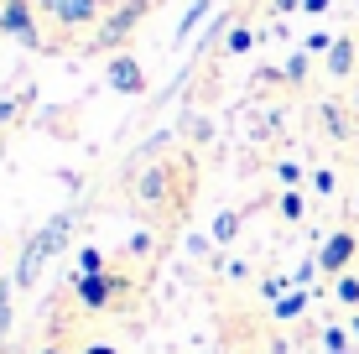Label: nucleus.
Here are the masks:
<instances>
[{
  "instance_id": "1",
  "label": "nucleus",
  "mask_w": 359,
  "mask_h": 354,
  "mask_svg": "<svg viewBox=\"0 0 359 354\" xmlns=\"http://www.w3.org/2000/svg\"><path fill=\"white\" fill-rule=\"evenodd\" d=\"M68 235H73V214H53L36 235H27V245H21V261H16V282L21 292H32L36 282H42V271H47V261H53L57 250L68 245Z\"/></svg>"
},
{
  "instance_id": "2",
  "label": "nucleus",
  "mask_w": 359,
  "mask_h": 354,
  "mask_svg": "<svg viewBox=\"0 0 359 354\" xmlns=\"http://www.w3.org/2000/svg\"><path fill=\"white\" fill-rule=\"evenodd\" d=\"M0 32L16 36L27 53L42 47V27H36V0H0Z\"/></svg>"
},
{
  "instance_id": "3",
  "label": "nucleus",
  "mask_w": 359,
  "mask_h": 354,
  "mask_svg": "<svg viewBox=\"0 0 359 354\" xmlns=\"http://www.w3.org/2000/svg\"><path fill=\"white\" fill-rule=\"evenodd\" d=\"M104 83L115 94H126V100H135V94H146V68H141V57H130V53H115L104 63Z\"/></svg>"
},
{
  "instance_id": "4",
  "label": "nucleus",
  "mask_w": 359,
  "mask_h": 354,
  "mask_svg": "<svg viewBox=\"0 0 359 354\" xmlns=\"http://www.w3.org/2000/svg\"><path fill=\"white\" fill-rule=\"evenodd\" d=\"M354 250H359V235L333 229L323 245H318V266H323V276H344V271H349V261H354Z\"/></svg>"
},
{
  "instance_id": "5",
  "label": "nucleus",
  "mask_w": 359,
  "mask_h": 354,
  "mask_svg": "<svg viewBox=\"0 0 359 354\" xmlns=\"http://www.w3.org/2000/svg\"><path fill=\"white\" fill-rule=\"evenodd\" d=\"M141 16H146V11H135V6H126V0H120V6L104 16V27H99L94 42H99V47H109V53H115V47H126V36L135 32V21H141Z\"/></svg>"
},
{
  "instance_id": "6",
  "label": "nucleus",
  "mask_w": 359,
  "mask_h": 354,
  "mask_svg": "<svg viewBox=\"0 0 359 354\" xmlns=\"http://www.w3.org/2000/svg\"><path fill=\"white\" fill-rule=\"evenodd\" d=\"M115 287L120 282H109V276H73V292H79V302H83V308H89V313H99V308H109V302H115Z\"/></svg>"
},
{
  "instance_id": "7",
  "label": "nucleus",
  "mask_w": 359,
  "mask_h": 354,
  "mask_svg": "<svg viewBox=\"0 0 359 354\" xmlns=\"http://www.w3.org/2000/svg\"><path fill=\"white\" fill-rule=\"evenodd\" d=\"M167 193H172V172L162 162H151L141 177H135V198L141 203H167Z\"/></svg>"
},
{
  "instance_id": "8",
  "label": "nucleus",
  "mask_w": 359,
  "mask_h": 354,
  "mask_svg": "<svg viewBox=\"0 0 359 354\" xmlns=\"http://www.w3.org/2000/svg\"><path fill=\"white\" fill-rule=\"evenodd\" d=\"M99 6H104V0H57L53 21H57L63 32H73V27H89V21H99Z\"/></svg>"
},
{
  "instance_id": "9",
  "label": "nucleus",
  "mask_w": 359,
  "mask_h": 354,
  "mask_svg": "<svg viewBox=\"0 0 359 354\" xmlns=\"http://www.w3.org/2000/svg\"><path fill=\"white\" fill-rule=\"evenodd\" d=\"M328 79H349L354 63H359V47H354V36H333V47H328Z\"/></svg>"
},
{
  "instance_id": "10",
  "label": "nucleus",
  "mask_w": 359,
  "mask_h": 354,
  "mask_svg": "<svg viewBox=\"0 0 359 354\" xmlns=\"http://www.w3.org/2000/svg\"><path fill=\"white\" fill-rule=\"evenodd\" d=\"M302 313H307V292L302 287H292L281 302H271V318L276 323H292V318H302Z\"/></svg>"
},
{
  "instance_id": "11",
  "label": "nucleus",
  "mask_w": 359,
  "mask_h": 354,
  "mask_svg": "<svg viewBox=\"0 0 359 354\" xmlns=\"http://www.w3.org/2000/svg\"><path fill=\"white\" fill-rule=\"evenodd\" d=\"M208 11H214V6H208V0H193V6L188 11H182V21H177V36H172V42H188V36L198 32V27H203V21H208Z\"/></svg>"
},
{
  "instance_id": "12",
  "label": "nucleus",
  "mask_w": 359,
  "mask_h": 354,
  "mask_svg": "<svg viewBox=\"0 0 359 354\" xmlns=\"http://www.w3.org/2000/svg\"><path fill=\"white\" fill-rule=\"evenodd\" d=\"M11 323H16V282H0V344L11 339Z\"/></svg>"
},
{
  "instance_id": "13",
  "label": "nucleus",
  "mask_w": 359,
  "mask_h": 354,
  "mask_svg": "<svg viewBox=\"0 0 359 354\" xmlns=\"http://www.w3.org/2000/svg\"><path fill=\"white\" fill-rule=\"evenodd\" d=\"M240 224H245V219L234 214V209H224V214L214 219V245H229V240H240Z\"/></svg>"
},
{
  "instance_id": "14",
  "label": "nucleus",
  "mask_w": 359,
  "mask_h": 354,
  "mask_svg": "<svg viewBox=\"0 0 359 354\" xmlns=\"http://www.w3.org/2000/svg\"><path fill=\"white\" fill-rule=\"evenodd\" d=\"M333 297H339L344 308H359V276H349V271L333 276Z\"/></svg>"
},
{
  "instance_id": "15",
  "label": "nucleus",
  "mask_w": 359,
  "mask_h": 354,
  "mask_svg": "<svg viewBox=\"0 0 359 354\" xmlns=\"http://www.w3.org/2000/svg\"><path fill=\"white\" fill-rule=\"evenodd\" d=\"M318 115H323V125H328V136L333 141H344V136H349V125H344V104H323V109H318Z\"/></svg>"
},
{
  "instance_id": "16",
  "label": "nucleus",
  "mask_w": 359,
  "mask_h": 354,
  "mask_svg": "<svg viewBox=\"0 0 359 354\" xmlns=\"http://www.w3.org/2000/svg\"><path fill=\"white\" fill-rule=\"evenodd\" d=\"M323 354H354V344H349V334H344L339 323H328V328H323Z\"/></svg>"
},
{
  "instance_id": "17",
  "label": "nucleus",
  "mask_w": 359,
  "mask_h": 354,
  "mask_svg": "<svg viewBox=\"0 0 359 354\" xmlns=\"http://www.w3.org/2000/svg\"><path fill=\"white\" fill-rule=\"evenodd\" d=\"M79 271H83V276H104V250L83 245V250H79Z\"/></svg>"
},
{
  "instance_id": "18",
  "label": "nucleus",
  "mask_w": 359,
  "mask_h": 354,
  "mask_svg": "<svg viewBox=\"0 0 359 354\" xmlns=\"http://www.w3.org/2000/svg\"><path fill=\"white\" fill-rule=\"evenodd\" d=\"M302 214H307V198L297 188H287L281 193V219H302Z\"/></svg>"
},
{
  "instance_id": "19",
  "label": "nucleus",
  "mask_w": 359,
  "mask_h": 354,
  "mask_svg": "<svg viewBox=\"0 0 359 354\" xmlns=\"http://www.w3.org/2000/svg\"><path fill=\"white\" fill-rule=\"evenodd\" d=\"M318 271H323V266H318V255H307V261H302V266H297V276H292V287H302V292H307V287H313V276H318Z\"/></svg>"
},
{
  "instance_id": "20",
  "label": "nucleus",
  "mask_w": 359,
  "mask_h": 354,
  "mask_svg": "<svg viewBox=\"0 0 359 354\" xmlns=\"http://www.w3.org/2000/svg\"><path fill=\"white\" fill-rule=\"evenodd\" d=\"M255 47V32L250 27H229V53H250Z\"/></svg>"
},
{
  "instance_id": "21",
  "label": "nucleus",
  "mask_w": 359,
  "mask_h": 354,
  "mask_svg": "<svg viewBox=\"0 0 359 354\" xmlns=\"http://www.w3.org/2000/svg\"><path fill=\"white\" fill-rule=\"evenodd\" d=\"M182 130H188L193 141H208V136H214V125H208L203 115H188V120H182Z\"/></svg>"
},
{
  "instance_id": "22",
  "label": "nucleus",
  "mask_w": 359,
  "mask_h": 354,
  "mask_svg": "<svg viewBox=\"0 0 359 354\" xmlns=\"http://www.w3.org/2000/svg\"><path fill=\"white\" fill-rule=\"evenodd\" d=\"M287 292H292V282H281V276H271V282H261V297H266V302H281Z\"/></svg>"
},
{
  "instance_id": "23",
  "label": "nucleus",
  "mask_w": 359,
  "mask_h": 354,
  "mask_svg": "<svg viewBox=\"0 0 359 354\" xmlns=\"http://www.w3.org/2000/svg\"><path fill=\"white\" fill-rule=\"evenodd\" d=\"M328 47H333V36H328V32H313V36L302 42V53H323V57H328Z\"/></svg>"
},
{
  "instance_id": "24",
  "label": "nucleus",
  "mask_w": 359,
  "mask_h": 354,
  "mask_svg": "<svg viewBox=\"0 0 359 354\" xmlns=\"http://www.w3.org/2000/svg\"><path fill=\"white\" fill-rule=\"evenodd\" d=\"M281 73H287L292 83H302V79H307V53H297V57H292V63L281 68Z\"/></svg>"
},
{
  "instance_id": "25",
  "label": "nucleus",
  "mask_w": 359,
  "mask_h": 354,
  "mask_svg": "<svg viewBox=\"0 0 359 354\" xmlns=\"http://www.w3.org/2000/svg\"><path fill=\"white\" fill-rule=\"evenodd\" d=\"M276 177H281V182H287V188H292V182L302 177V167H297V162H276Z\"/></svg>"
},
{
  "instance_id": "26",
  "label": "nucleus",
  "mask_w": 359,
  "mask_h": 354,
  "mask_svg": "<svg viewBox=\"0 0 359 354\" xmlns=\"http://www.w3.org/2000/svg\"><path fill=\"white\" fill-rule=\"evenodd\" d=\"M313 188L318 193H333V172H328V167H318V172H313Z\"/></svg>"
},
{
  "instance_id": "27",
  "label": "nucleus",
  "mask_w": 359,
  "mask_h": 354,
  "mask_svg": "<svg viewBox=\"0 0 359 354\" xmlns=\"http://www.w3.org/2000/svg\"><path fill=\"white\" fill-rule=\"evenodd\" d=\"M271 11H276V16H292V11H302V0H271Z\"/></svg>"
},
{
  "instance_id": "28",
  "label": "nucleus",
  "mask_w": 359,
  "mask_h": 354,
  "mask_svg": "<svg viewBox=\"0 0 359 354\" xmlns=\"http://www.w3.org/2000/svg\"><path fill=\"white\" fill-rule=\"evenodd\" d=\"M224 276H229V282H245V276H250V266H245V261H229Z\"/></svg>"
},
{
  "instance_id": "29",
  "label": "nucleus",
  "mask_w": 359,
  "mask_h": 354,
  "mask_svg": "<svg viewBox=\"0 0 359 354\" xmlns=\"http://www.w3.org/2000/svg\"><path fill=\"white\" fill-rule=\"evenodd\" d=\"M328 6H333V0H302V11H307V16H323Z\"/></svg>"
},
{
  "instance_id": "30",
  "label": "nucleus",
  "mask_w": 359,
  "mask_h": 354,
  "mask_svg": "<svg viewBox=\"0 0 359 354\" xmlns=\"http://www.w3.org/2000/svg\"><path fill=\"white\" fill-rule=\"evenodd\" d=\"M16 120V100H0V125H11Z\"/></svg>"
},
{
  "instance_id": "31",
  "label": "nucleus",
  "mask_w": 359,
  "mask_h": 354,
  "mask_svg": "<svg viewBox=\"0 0 359 354\" xmlns=\"http://www.w3.org/2000/svg\"><path fill=\"white\" fill-rule=\"evenodd\" d=\"M83 354H120V349H115V344H89Z\"/></svg>"
},
{
  "instance_id": "32",
  "label": "nucleus",
  "mask_w": 359,
  "mask_h": 354,
  "mask_svg": "<svg viewBox=\"0 0 359 354\" xmlns=\"http://www.w3.org/2000/svg\"><path fill=\"white\" fill-rule=\"evenodd\" d=\"M126 6H135V11H151V6H156V0H126Z\"/></svg>"
},
{
  "instance_id": "33",
  "label": "nucleus",
  "mask_w": 359,
  "mask_h": 354,
  "mask_svg": "<svg viewBox=\"0 0 359 354\" xmlns=\"http://www.w3.org/2000/svg\"><path fill=\"white\" fill-rule=\"evenodd\" d=\"M36 6H42V11H47V16H53V11H57V0H36Z\"/></svg>"
},
{
  "instance_id": "34",
  "label": "nucleus",
  "mask_w": 359,
  "mask_h": 354,
  "mask_svg": "<svg viewBox=\"0 0 359 354\" xmlns=\"http://www.w3.org/2000/svg\"><path fill=\"white\" fill-rule=\"evenodd\" d=\"M349 334H354V344H359V313H354V323H349Z\"/></svg>"
},
{
  "instance_id": "35",
  "label": "nucleus",
  "mask_w": 359,
  "mask_h": 354,
  "mask_svg": "<svg viewBox=\"0 0 359 354\" xmlns=\"http://www.w3.org/2000/svg\"><path fill=\"white\" fill-rule=\"evenodd\" d=\"M42 354H63V349H57V344H47V349H42Z\"/></svg>"
}]
</instances>
